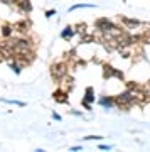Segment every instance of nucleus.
<instances>
[{
  "label": "nucleus",
  "mask_w": 150,
  "mask_h": 152,
  "mask_svg": "<svg viewBox=\"0 0 150 152\" xmlns=\"http://www.w3.org/2000/svg\"><path fill=\"white\" fill-rule=\"evenodd\" d=\"M12 31H14V26H10V24H5V26L2 27V34H4L5 37H10V36H12Z\"/></svg>",
  "instance_id": "obj_7"
},
{
  "label": "nucleus",
  "mask_w": 150,
  "mask_h": 152,
  "mask_svg": "<svg viewBox=\"0 0 150 152\" xmlns=\"http://www.w3.org/2000/svg\"><path fill=\"white\" fill-rule=\"evenodd\" d=\"M66 64H63V63H58V64H54L52 68H51V75H52L54 80H63L66 76Z\"/></svg>",
  "instance_id": "obj_1"
},
{
  "label": "nucleus",
  "mask_w": 150,
  "mask_h": 152,
  "mask_svg": "<svg viewBox=\"0 0 150 152\" xmlns=\"http://www.w3.org/2000/svg\"><path fill=\"white\" fill-rule=\"evenodd\" d=\"M100 105H101V107H106V108H110V107H113V105H115V100L103 96L101 100H100Z\"/></svg>",
  "instance_id": "obj_5"
},
{
  "label": "nucleus",
  "mask_w": 150,
  "mask_h": 152,
  "mask_svg": "<svg viewBox=\"0 0 150 152\" xmlns=\"http://www.w3.org/2000/svg\"><path fill=\"white\" fill-rule=\"evenodd\" d=\"M96 27L100 29V31H103V32H110L113 29H117V26H115L113 22H110L108 19H100V20L96 22Z\"/></svg>",
  "instance_id": "obj_2"
},
{
  "label": "nucleus",
  "mask_w": 150,
  "mask_h": 152,
  "mask_svg": "<svg viewBox=\"0 0 150 152\" xmlns=\"http://www.w3.org/2000/svg\"><path fill=\"white\" fill-rule=\"evenodd\" d=\"M76 31H78L79 34H86V26H84V24H79V26L76 27Z\"/></svg>",
  "instance_id": "obj_11"
},
{
  "label": "nucleus",
  "mask_w": 150,
  "mask_h": 152,
  "mask_svg": "<svg viewBox=\"0 0 150 152\" xmlns=\"http://www.w3.org/2000/svg\"><path fill=\"white\" fill-rule=\"evenodd\" d=\"M93 95H95V91H93V88H91V86H90V88H86L84 102H90V103H91L93 100H95V96H93Z\"/></svg>",
  "instance_id": "obj_9"
},
{
  "label": "nucleus",
  "mask_w": 150,
  "mask_h": 152,
  "mask_svg": "<svg viewBox=\"0 0 150 152\" xmlns=\"http://www.w3.org/2000/svg\"><path fill=\"white\" fill-rule=\"evenodd\" d=\"M86 7H95V5H90V4H78V5H73L69 10L73 12V10H76V9H86Z\"/></svg>",
  "instance_id": "obj_10"
},
{
  "label": "nucleus",
  "mask_w": 150,
  "mask_h": 152,
  "mask_svg": "<svg viewBox=\"0 0 150 152\" xmlns=\"http://www.w3.org/2000/svg\"><path fill=\"white\" fill-rule=\"evenodd\" d=\"M29 22L27 20H24V22H19V24H15L14 27H17V31H20V32H25V31H29Z\"/></svg>",
  "instance_id": "obj_6"
},
{
  "label": "nucleus",
  "mask_w": 150,
  "mask_h": 152,
  "mask_svg": "<svg viewBox=\"0 0 150 152\" xmlns=\"http://www.w3.org/2000/svg\"><path fill=\"white\" fill-rule=\"evenodd\" d=\"M0 2H2V4H7V5H9V4H15V0H0Z\"/></svg>",
  "instance_id": "obj_13"
},
{
  "label": "nucleus",
  "mask_w": 150,
  "mask_h": 152,
  "mask_svg": "<svg viewBox=\"0 0 150 152\" xmlns=\"http://www.w3.org/2000/svg\"><path fill=\"white\" fill-rule=\"evenodd\" d=\"M100 149L101 151H110V145H100Z\"/></svg>",
  "instance_id": "obj_15"
},
{
  "label": "nucleus",
  "mask_w": 150,
  "mask_h": 152,
  "mask_svg": "<svg viewBox=\"0 0 150 152\" xmlns=\"http://www.w3.org/2000/svg\"><path fill=\"white\" fill-rule=\"evenodd\" d=\"M17 5H19V9H20L22 12H31V9H32V5H31V2L29 0H17Z\"/></svg>",
  "instance_id": "obj_3"
},
{
  "label": "nucleus",
  "mask_w": 150,
  "mask_h": 152,
  "mask_svg": "<svg viewBox=\"0 0 150 152\" xmlns=\"http://www.w3.org/2000/svg\"><path fill=\"white\" fill-rule=\"evenodd\" d=\"M86 140H100V139H103V137H98V135H90V137H84Z\"/></svg>",
  "instance_id": "obj_12"
},
{
  "label": "nucleus",
  "mask_w": 150,
  "mask_h": 152,
  "mask_svg": "<svg viewBox=\"0 0 150 152\" xmlns=\"http://www.w3.org/2000/svg\"><path fill=\"white\" fill-rule=\"evenodd\" d=\"M56 14V10H47L46 12V17H51V15H54Z\"/></svg>",
  "instance_id": "obj_14"
},
{
  "label": "nucleus",
  "mask_w": 150,
  "mask_h": 152,
  "mask_svg": "<svg viewBox=\"0 0 150 152\" xmlns=\"http://www.w3.org/2000/svg\"><path fill=\"white\" fill-rule=\"evenodd\" d=\"M54 100L58 103H68V95H66V91H56L54 93Z\"/></svg>",
  "instance_id": "obj_4"
},
{
  "label": "nucleus",
  "mask_w": 150,
  "mask_h": 152,
  "mask_svg": "<svg viewBox=\"0 0 150 152\" xmlns=\"http://www.w3.org/2000/svg\"><path fill=\"white\" fill-rule=\"evenodd\" d=\"M73 34H74V29L73 27H66L63 32H61V37H64V39H71L73 37Z\"/></svg>",
  "instance_id": "obj_8"
}]
</instances>
